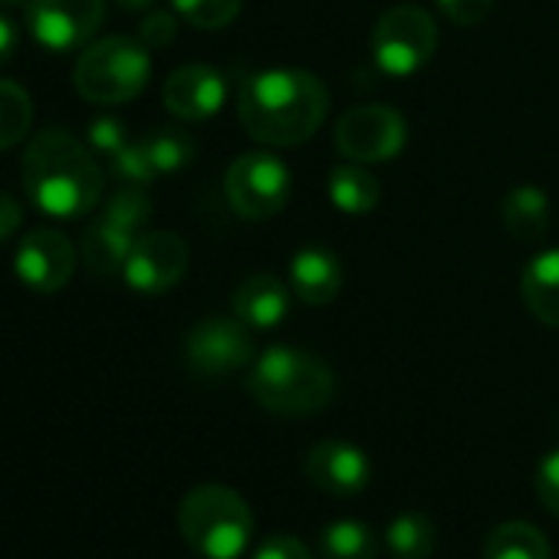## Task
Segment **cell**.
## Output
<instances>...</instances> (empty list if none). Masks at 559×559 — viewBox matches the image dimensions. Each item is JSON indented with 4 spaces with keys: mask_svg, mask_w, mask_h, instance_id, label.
Returning a JSON list of instances; mask_svg holds the SVG:
<instances>
[{
    "mask_svg": "<svg viewBox=\"0 0 559 559\" xmlns=\"http://www.w3.org/2000/svg\"><path fill=\"white\" fill-rule=\"evenodd\" d=\"M330 112V93L310 70H263L237 93V119L253 142L294 148L317 135Z\"/></svg>",
    "mask_w": 559,
    "mask_h": 559,
    "instance_id": "obj_1",
    "label": "cell"
},
{
    "mask_svg": "<svg viewBox=\"0 0 559 559\" xmlns=\"http://www.w3.org/2000/svg\"><path fill=\"white\" fill-rule=\"evenodd\" d=\"M24 191L44 214L73 221L103 198V171L73 132L44 129L24 152Z\"/></svg>",
    "mask_w": 559,
    "mask_h": 559,
    "instance_id": "obj_2",
    "label": "cell"
},
{
    "mask_svg": "<svg viewBox=\"0 0 559 559\" xmlns=\"http://www.w3.org/2000/svg\"><path fill=\"white\" fill-rule=\"evenodd\" d=\"M247 392L273 415L304 418L323 412L336 399V376L313 353L273 346L253 362L247 376Z\"/></svg>",
    "mask_w": 559,
    "mask_h": 559,
    "instance_id": "obj_3",
    "label": "cell"
},
{
    "mask_svg": "<svg viewBox=\"0 0 559 559\" xmlns=\"http://www.w3.org/2000/svg\"><path fill=\"white\" fill-rule=\"evenodd\" d=\"M181 536L204 559H237L253 539V513L247 500L224 484H201L178 507Z\"/></svg>",
    "mask_w": 559,
    "mask_h": 559,
    "instance_id": "obj_4",
    "label": "cell"
},
{
    "mask_svg": "<svg viewBox=\"0 0 559 559\" xmlns=\"http://www.w3.org/2000/svg\"><path fill=\"white\" fill-rule=\"evenodd\" d=\"M152 76L148 47L132 37L96 40L73 70L76 93L96 106H119L135 99Z\"/></svg>",
    "mask_w": 559,
    "mask_h": 559,
    "instance_id": "obj_5",
    "label": "cell"
},
{
    "mask_svg": "<svg viewBox=\"0 0 559 559\" xmlns=\"http://www.w3.org/2000/svg\"><path fill=\"white\" fill-rule=\"evenodd\" d=\"M438 50V24L418 4L392 8L372 31V57L389 76H412L431 63Z\"/></svg>",
    "mask_w": 559,
    "mask_h": 559,
    "instance_id": "obj_6",
    "label": "cell"
},
{
    "mask_svg": "<svg viewBox=\"0 0 559 559\" xmlns=\"http://www.w3.org/2000/svg\"><path fill=\"white\" fill-rule=\"evenodd\" d=\"M224 194L243 221H266L290 201V171L266 152L240 155L224 175Z\"/></svg>",
    "mask_w": 559,
    "mask_h": 559,
    "instance_id": "obj_7",
    "label": "cell"
},
{
    "mask_svg": "<svg viewBox=\"0 0 559 559\" xmlns=\"http://www.w3.org/2000/svg\"><path fill=\"white\" fill-rule=\"evenodd\" d=\"M408 126L399 109L382 103H362L340 116L336 148L349 162H389L405 148Z\"/></svg>",
    "mask_w": 559,
    "mask_h": 559,
    "instance_id": "obj_8",
    "label": "cell"
},
{
    "mask_svg": "<svg viewBox=\"0 0 559 559\" xmlns=\"http://www.w3.org/2000/svg\"><path fill=\"white\" fill-rule=\"evenodd\" d=\"M188 369L201 379H227L253 359L250 326L237 317H207L185 340Z\"/></svg>",
    "mask_w": 559,
    "mask_h": 559,
    "instance_id": "obj_9",
    "label": "cell"
},
{
    "mask_svg": "<svg viewBox=\"0 0 559 559\" xmlns=\"http://www.w3.org/2000/svg\"><path fill=\"white\" fill-rule=\"evenodd\" d=\"M191 250L181 234L175 230H148L139 234L132 253L122 266L126 284L142 297H162L188 273Z\"/></svg>",
    "mask_w": 559,
    "mask_h": 559,
    "instance_id": "obj_10",
    "label": "cell"
},
{
    "mask_svg": "<svg viewBox=\"0 0 559 559\" xmlns=\"http://www.w3.org/2000/svg\"><path fill=\"white\" fill-rule=\"evenodd\" d=\"M106 17V0H27V27L53 53H70L93 40Z\"/></svg>",
    "mask_w": 559,
    "mask_h": 559,
    "instance_id": "obj_11",
    "label": "cell"
},
{
    "mask_svg": "<svg viewBox=\"0 0 559 559\" xmlns=\"http://www.w3.org/2000/svg\"><path fill=\"white\" fill-rule=\"evenodd\" d=\"M14 273L34 294H60L76 273V247L57 227L31 230L14 250Z\"/></svg>",
    "mask_w": 559,
    "mask_h": 559,
    "instance_id": "obj_12",
    "label": "cell"
},
{
    "mask_svg": "<svg viewBox=\"0 0 559 559\" xmlns=\"http://www.w3.org/2000/svg\"><path fill=\"white\" fill-rule=\"evenodd\" d=\"M307 477L333 497H356L372 480V461L353 441L326 438V441L310 448Z\"/></svg>",
    "mask_w": 559,
    "mask_h": 559,
    "instance_id": "obj_13",
    "label": "cell"
},
{
    "mask_svg": "<svg viewBox=\"0 0 559 559\" xmlns=\"http://www.w3.org/2000/svg\"><path fill=\"white\" fill-rule=\"evenodd\" d=\"M224 96H227L224 76L211 67H201V63L175 70L162 90L165 109L178 119H188V122H201V119L217 116V109L224 106Z\"/></svg>",
    "mask_w": 559,
    "mask_h": 559,
    "instance_id": "obj_14",
    "label": "cell"
},
{
    "mask_svg": "<svg viewBox=\"0 0 559 559\" xmlns=\"http://www.w3.org/2000/svg\"><path fill=\"white\" fill-rule=\"evenodd\" d=\"M294 297L307 307H326L343 290V263L326 247H304L290 260Z\"/></svg>",
    "mask_w": 559,
    "mask_h": 559,
    "instance_id": "obj_15",
    "label": "cell"
},
{
    "mask_svg": "<svg viewBox=\"0 0 559 559\" xmlns=\"http://www.w3.org/2000/svg\"><path fill=\"white\" fill-rule=\"evenodd\" d=\"M290 313V290L270 273L247 276L234 290V317L250 330H273Z\"/></svg>",
    "mask_w": 559,
    "mask_h": 559,
    "instance_id": "obj_16",
    "label": "cell"
},
{
    "mask_svg": "<svg viewBox=\"0 0 559 559\" xmlns=\"http://www.w3.org/2000/svg\"><path fill=\"white\" fill-rule=\"evenodd\" d=\"M526 310L549 330H559V250L536 253L520 280Z\"/></svg>",
    "mask_w": 559,
    "mask_h": 559,
    "instance_id": "obj_17",
    "label": "cell"
},
{
    "mask_svg": "<svg viewBox=\"0 0 559 559\" xmlns=\"http://www.w3.org/2000/svg\"><path fill=\"white\" fill-rule=\"evenodd\" d=\"M503 224L520 243H536L543 240L549 227V198L536 185H513L503 194Z\"/></svg>",
    "mask_w": 559,
    "mask_h": 559,
    "instance_id": "obj_18",
    "label": "cell"
},
{
    "mask_svg": "<svg viewBox=\"0 0 559 559\" xmlns=\"http://www.w3.org/2000/svg\"><path fill=\"white\" fill-rule=\"evenodd\" d=\"M139 234L99 217L86 237H83V260L90 266V273L96 276H112V273H122L129 253H132V243H135Z\"/></svg>",
    "mask_w": 559,
    "mask_h": 559,
    "instance_id": "obj_19",
    "label": "cell"
},
{
    "mask_svg": "<svg viewBox=\"0 0 559 559\" xmlns=\"http://www.w3.org/2000/svg\"><path fill=\"white\" fill-rule=\"evenodd\" d=\"M549 539L523 520L493 526L484 539V559H549Z\"/></svg>",
    "mask_w": 559,
    "mask_h": 559,
    "instance_id": "obj_20",
    "label": "cell"
},
{
    "mask_svg": "<svg viewBox=\"0 0 559 559\" xmlns=\"http://www.w3.org/2000/svg\"><path fill=\"white\" fill-rule=\"evenodd\" d=\"M330 198L343 214H369L379 204V181L362 165H336L330 171Z\"/></svg>",
    "mask_w": 559,
    "mask_h": 559,
    "instance_id": "obj_21",
    "label": "cell"
},
{
    "mask_svg": "<svg viewBox=\"0 0 559 559\" xmlns=\"http://www.w3.org/2000/svg\"><path fill=\"white\" fill-rule=\"evenodd\" d=\"M435 539H438V533H435L431 516H425L418 510L399 513L385 530V549L392 559H431Z\"/></svg>",
    "mask_w": 559,
    "mask_h": 559,
    "instance_id": "obj_22",
    "label": "cell"
},
{
    "mask_svg": "<svg viewBox=\"0 0 559 559\" xmlns=\"http://www.w3.org/2000/svg\"><path fill=\"white\" fill-rule=\"evenodd\" d=\"M320 556L323 559H376L379 539L376 530L362 520H336L320 533Z\"/></svg>",
    "mask_w": 559,
    "mask_h": 559,
    "instance_id": "obj_23",
    "label": "cell"
},
{
    "mask_svg": "<svg viewBox=\"0 0 559 559\" xmlns=\"http://www.w3.org/2000/svg\"><path fill=\"white\" fill-rule=\"evenodd\" d=\"M34 126V99L21 83L0 80V152L14 148L31 135Z\"/></svg>",
    "mask_w": 559,
    "mask_h": 559,
    "instance_id": "obj_24",
    "label": "cell"
},
{
    "mask_svg": "<svg viewBox=\"0 0 559 559\" xmlns=\"http://www.w3.org/2000/svg\"><path fill=\"white\" fill-rule=\"evenodd\" d=\"M142 145H145V152H148V158H152L158 175L178 171V168H185L194 158V142L181 129H158L148 139H142Z\"/></svg>",
    "mask_w": 559,
    "mask_h": 559,
    "instance_id": "obj_25",
    "label": "cell"
},
{
    "mask_svg": "<svg viewBox=\"0 0 559 559\" xmlns=\"http://www.w3.org/2000/svg\"><path fill=\"white\" fill-rule=\"evenodd\" d=\"M175 11L198 31H221L237 14L243 0H171Z\"/></svg>",
    "mask_w": 559,
    "mask_h": 559,
    "instance_id": "obj_26",
    "label": "cell"
},
{
    "mask_svg": "<svg viewBox=\"0 0 559 559\" xmlns=\"http://www.w3.org/2000/svg\"><path fill=\"white\" fill-rule=\"evenodd\" d=\"M103 217L119 224V227H126V230H132V234H139L148 224V217H152V198L142 188H135V185L132 188H119L109 198Z\"/></svg>",
    "mask_w": 559,
    "mask_h": 559,
    "instance_id": "obj_27",
    "label": "cell"
},
{
    "mask_svg": "<svg viewBox=\"0 0 559 559\" xmlns=\"http://www.w3.org/2000/svg\"><path fill=\"white\" fill-rule=\"evenodd\" d=\"M109 162H112V171H116L119 178L132 181V185H145V181H152V178L158 175L142 142H129V145H126L116 158H109Z\"/></svg>",
    "mask_w": 559,
    "mask_h": 559,
    "instance_id": "obj_28",
    "label": "cell"
},
{
    "mask_svg": "<svg viewBox=\"0 0 559 559\" xmlns=\"http://www.w3.org/2000/svg\"><path fill=\"white\" fill-rule=\"evenodd\" d=\"M86 132H90V145L106 158H116L129 145V132L116 116H96Z\"/></svg>",
    "mask_w": 559,
    "mask_h": 559,
    "instance_id": "obj_29",
    "label": "cell"
},
{
    "mask_svg": "<svg viewBox=\"0 0 559 559\" xmlns=\"http://www.w3.org/2000/svg\"><path fill=\"white\" fill-rule=\"evenodd\" d=\"M536 497L549 513L559 516V448L549 451L536 467Z\"/></svg>",
    "mask_w": 559,
    "mask_h": 559,
    "instance_id": "obj_30",
    "label": "cell"
},
{
    "mask_svg": "<svg viewBox=\"0 0 559 559\" xmlns=\"http://www.w3.org/2000/svg\"><path fill=\"white\" fill-rule=\"evenodd\" d=\"M438 8L457 27H477L493 11V0H438Z\"/></svg>",
    "mask_w": 559,
    "mask_h": 559,
    "instance_id": "obj_31",
    "label": "cell"
},
{
    "mask_svg": "<svg viewBox=\"0 0 559 559\" xmlns=\"http://www.w3.org/2000/svg\"><path fill=\"white\" fill-rule=\"evenodd\" d=\"M253 559H313V552L307 549V543L300 536H287V533H273L266 536Z\"/></svg>",
    "mask_w": 559,
    "mask_h": 559,
    "instance_id": "obj_32",
    "label": "cell"
},
{
    "mask_svg": "<svg viewBox=\"0 0 559 559\" xmlns=\"http://www.w3.org/2000/svg\"><path fill=\"white\" fill-rule=\"evenodd\" d=\"M175 34H178V24H175V17H171L168 11H148V17H145L142 27H139V40H142L148 50L168 47V44L175 40Z\"/></svg>",
    "mask_w": 559,
    "mask_h": 559,
    "instance_id": "obj_33",
    "label": "cell"
},
{
    "mask_svg": "<svg viewBox=\"0 0 559 559\" xmlns=\"http://www.w3.org/2000/svg\"><path fill=\"white\" fill-rule=\"evenodd\" d=\"M24 224V211L17 204V198H11L8 191H0V243H8L17 227Z\"/></svg>",
    "mask_w": 559,
    "mask_h": 559,
    "instance_id": "obj_34",
    "label": "cell"
},
{
    "mask_svg": "<svg viewBox=\"0 0 559 559\" xmlns=\"http://www.w3.org/2000/svg\"><path fill=\"white\" fill-rule=\"evenodd\" d=\"M21 47V34H17V24L11 17L0 14V67H8L11 57L17 53Z\"/></svg>",
    "mask_w": 559,
    "mask_h": 559,
    "instance_id": "obj_35",
    "label": "cell"
},
{
    "mask_svg": "<svg viewBox=\"0 0 559 559\" xmlns=\"http://www.w3.org/2000/svg\"><path fill=\"white\" fill-rule=\"evenodd\" d=\"M155 0H116V8L126 14H139V11H152Z\"/></svg>",
    "mask_w": 559,
    "mask_h": 559,
    "instance_id": "obj_36",
    "label": "cell"
},
{
    "mask_svg": "<svg viewBox=\"0 0 559 559\" xmlns=\"http://www.w3.org/2000/svg\"><path fill=\"white\" fill-rule=\"evenodd\" d=\"M0 8H27V0H0Z\"/></svg>",
    "mask_w": 559,
    "mask_h": 559,
    "instance_id": "obj_37",
    "label": "cell"
}]
</instances>
